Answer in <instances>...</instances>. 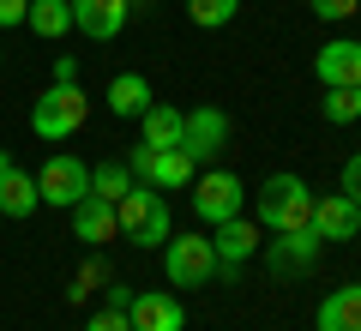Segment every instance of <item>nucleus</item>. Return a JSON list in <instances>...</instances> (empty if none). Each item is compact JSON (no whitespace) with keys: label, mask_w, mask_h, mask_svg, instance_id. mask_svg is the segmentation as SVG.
Returning <instances> with one entry per match:
<instances>
[{"label":"nucleus","mask_w":361,"mask_h":331,"mask_svg":"<svg viewBox=\"0 0 361 331\" xmlns=\"http://www.w3.org/2000/svg\"><path fill=\"white\" fill-rule=\"evenodd\" d=\"M253 223L265 235H289L313 223V187L301 175H271L265 187L253 193Z\"/></svg>","instance_id":"obj_1"},{"label":"nucleus","mask_w":361,"mask_h":331,"mask_svg":"<svg viewBox=\"0 0 361 331\" xmlns=\"http://www.w3.org/2000/svg\"><path fill=\"white\" fill-rule=\"evenodd\" d=\"M85 121H90V97L78 85H49L30 102V133L42 145H66L73 133H85Z\"/></svg>","instance_id":"obj_2"},{"label":"nucleus","mask_w":361,"mask_h":331,"mask_svg":"<svg viewBox=\"0 0 361 331\" xmlns=\"http://www.w3.org/2000/svg\"><path fill=\"white\" fill-rule=\"evenodd\" d=\"M115 223H121V235H127L133 247H163L169 235H175L169 199H163L157 187H145V181H133L127 199H115Z\"/></svg>","instance_id":"obj_3"},{"label":"nucleus","mask_w":361,"mask_h":331,"mask_svg":"<svg viewBox=\"0 0 361 331\" xmlns=\"http://www.w3.org/2000/svg\"><path fill=\"white\" fill-rule=\"evenodd\" d=\"M163 271H169L175 289H205L217 277V247L205 241V229L199 235H169L163 241Z\"/></svg>","instance_id":"obj_4"},{"label":"nucleus","mask_w":361,"mask_h":331,"mask_svg":"<svg viewBox=\"0 0 361 331\" xmlns=\"http://www.w3.org/2000/svg\"><path fill=\"white\" fill-rule=\"evenodd\" d=\"M247 211V187L241 175H229V169H205V175H193V217L205 223V229H217V223H229V217Z\"/></svg>","instance_id":"obj_5"},{"label":"nucleus","mask_w":361,"mask_h":331,"mask_svg":"<svg viewBox=\"0 0 361 331\" xmlns=\"http://www.w3.org/2000/svg\"><path fill=\"white\" fill-rule=\"evenodd\" d=\"M127 169H133V181H145V187H157V193H180V187H193V175H199V163L187 151H151V145H133V157H127Z\"/></svg>","instance_id":"obj_6"},{"label":"nucleus","mask_w":361,"mask_h":331,"mask_svg":"<svg viewBox=\"0 0 361 331\" xmlns=\"http://www.w3.org/2000/svg\"><path fill=\"white\" fill-rule=\"evenodd\" d=\"M259 253H265L271 277H307V271H319L325 241H319V229L307 223V229H289V235H277V241H265Z\"/></svg>","instance_id":"obj_7"},{"label":"nucleus","mask_w":361,"mask_h":331,"mask_svg":"<svg viewBox=\"0 0 361 331\" xmlns=\"http://www.w3.org/2000/svg\"><path fill=\"white\" fill-rule=\"evenodd\" d=\"M37 193H42V205H54V211H73V205L90 193V163H78V157H49L42 175H37Z\"/></svg>","instance_id":"obj_8"},{"label":"nucleus","mask_w":361,"mask_h":331,"mask_svg":"<svg viewBox=\"0 0 361 331\" xmlns=\"http://www.w3.org/2000/svg\"><path fill=\"white\" fill-rule=\"evenodd\" d=\"M211 247H217V277H235V271H241L265 241H259V223L241 211V217H229V223L211 229Z\"/></svg>","instance_id":"obj_9"},{"label":"nucleus","mask_w":361,"mask_h":331,"mask_svg":"<svg viewBox=\"0 0 361 331\" xmlns=\"http://www.w3.org/2000/svg\"><path fill=\"white\" fill-rule=\"evenodd\" d=\"M313 78H319L325 90L361 85V42H355V37H331L319 54H313Z\"/></svg>","instance_id":"obj_10"},{"label":"nucleus","mask_w":361,"mask_h":331,"mask_svg":"<svg viewBox=\"0 0 361 331\" xmlns=\"http://www.w3.org/2000/svg\"><path fill=\"white\" fill-rule=\"evenodd\" d=\"M229 145V115L223 109H187V133H180V151L193 157V163H211V157Z\"/></svg>","instance_id":"obj_11"},{"label":"nucleus","mask_w":361,"mask_h":331,"mask_svg":"<svg viewBox=\"0 0 361 331\" xmlns=\"http://www.w3.org/2000/svg\"><path fill=\"white\" fill-rule=\"evenodd\" d=\"M133 18V0H73V30H85L90 42H115Z\"/></svg>","instance_id":"obj_12"},{"label":"nucleus","mask_w":361,"mask_h":331,"mask_svg":"<svg viewBox=\"0 0 361 331\" xmlns=\"http://www.w3.org/2000/svg\"><path fill=\"white\" fill-rule=\"evenodd\" d=\"M313 229H319V241H355L361 235V205L343 199V193H313Z\"/></svg>","instance_id":"obj_13"},{"label":"nucleus","mask_w":361,"mask_h":331,"mask_svg":"<svg viewBox=\"0 0 361 331\" xmlns=\"http://www.w3.org/2000/svg\"><path fill=\"white\" fill-rule=\"evenodd\" d=\"M127 319H133V331H187V307L163 289H133Z\"/></svg>","instance_id":"obj_14"},{"label":"nucleus","mask_w":361,"mask_h":331,"mask_svg":"<svg viewBox=\"0 0 361 331\" xmlns=\"http://www.w3.org/2000/svg\"><path fill=\"white\" fill-rule=\"evenodd\" d=\"M66 217H73V235H78L85 247H103V241H115V235H121V223H115V205H109L103 193H85V199H78Z\"/></svg>","instance_id":"obj_15"},{"label":"nucleus","mask_w":361,"mask_h":331,"mask_svg":"<svg viewBox=\"0 0 361 331\" xmlns=\"http://www.w3.org/2000/svg\"><path fill=\"white\" fill-rule=\"evenodd\" d=\"M313 331H361V283H343L325 295L313 313Z\"/></svg>","instance_id":"obj_16"},{"label":"nucleus","mask_w":361,"mask_h":331,"mask_svg":"<svg viewBox=\"0 0 361 331\" xmlns=\"http://www.w3.org/2000/svg\"><path fill=\"white\" fill-rule=\"evenodd\" d=\"M42 205V193H37V175H25V169H0V217H13V223H25L30 211Z\"/></svg>","instance_id":"obj_17"},{"label":"nucleus","mask_w":361,"mask_h":331,"mask_svg":"<svg viewBox=\"0 0 361 331\" xmlns=\"http://www.w3.org/2000/svg\"><path fill=\"white\" fill-rule=\"evenodd\" d=\"M139 133H145V145H151V151H175V145H180V133H187V109L151 102V109L139 115Z\"/></svg>","instance_id":"obj_18"},{"label":"nucleus","mask_w":361,"mask_h":331,"mask_svg":"<svg viewBox=\"0 0 361 331\" xmlns=\"http://www.w3.org/2000/svg\"><path fill=\"white\" fill-rule=\"evenodd\" d=\"M151 102H157V97H151V85H145V73H121V78H109V115L139 121Z\"/></svg>","instance_id":"obj_19"},{"label":"nucleus","mask_w":361,"mask_h":331,"mask_svg":"<svg viewBox=\"0 0 361 331\" xmlns=\"http://www.w3.org/2000/svg\"><path fill=\"white\" fill-rule=\"evenodd\" d=\"M25 25L37 30V37L61 42L66 30H73V0H30V13H25Z\"/></svg>","instance_id":"obj_20"},{"label":"nucleus","mask_w":361,"mask_h":331,"mask_svg":"<svg viewBox=\"0 0 361 331\" xmlns=\"http://www.w3.org/2000/svg\"><path fill=\"white\" fill-rule=\"evenodd\" d=\"M319 115L331 121V127H355V121H361V85H349V90H325V97H319Z\"/></svg>","instance_id":"obj_21"},{"label":"nucleus","mask_w":361,"mask_h":331,"mask_svg":"<svg viewBox=\"0 0 361 331\" xmlns=\"http://www.w3.org/2000/svg\"><path fill=\"white\" fill-rule=\"evenodd\" d=\"M90 193H103L109 205L127 199V193H133V169L127 163H97V169H90Z\"/></svg>","instance_id":"obj_22"},{"label":"nucleus","mask_w":361,"mask_h":331,"mask_svg":"<svg viewBox=\"0 0 361 331\" xmlns=\"http://www.w3.org/2000/svg\"><path fill=\"white\" fill-rule=\"evenodd\" d=\"M235 13H241V0H187V18L199 30H223Z\"/></svg>","instance_id":"obj_23"},{"label":"nucleus","mask_w":361,"mask_h":331,"mask_svg":"<svg viewBox=\"0 0 361 331\" xmlns=\"http://www.w3.org/2000/svg\"><path fill=\"white\" fill-rule=\"evenodd\" d=\"M355 13H361V0H313V18H325V25H349Z\"/></svg>","instance_id":"obj_24"},{"label":"nucleus","mask_w":361,"mask_h":331,"mask_svg":"<svg viewBox=\"0 0 361 331\" xmlns=\"http://www.w3.org/2000/svg\"><path fill=\"white\" fill-rule=\"evenodd\" d=\"M85 331H133V319H127V307L109 301L103 313H90V325H85Z\"/></svg>","instance_id":"obj_25"},{"label":"nucleus","mask_w":361,"mask_h":331,"mask_svg":"<svg viewBox=\"0 0 361 331\" xmlns=\"http://www.w3.org/2000/svg\"><path fill=\"white\" fill-rule=\"evenodd\" d=\"M337 193L361 205V151H355V157H349V163H343V175H337Z\"/></svg>","instance_id":"obj_26"},{"label":"nucleus","mask_w":361,"mask_h":331,"mask_svg":"<svg viewBox=\"0 0 361 331\" xmlns=\"http://www.w3.org/2000/svg\"><path fill=\"white\" fill-rule=\"evenodd\" d=\"M25 13H30V0H0V30L25 25Z\"/></svg>","instance_id":"obj_27"},{"label":"nucleus","mask_w":361,"mask_h":331,"mask_svg":"<svg viewBox=\"0 0 361 331\" xmlns=\"http://www.w3.org/2000/svg\"><path fill=\"white\" fill-rule=\"evenodd\" d=\"M54 85H78V61H73V54L54 61Z\"/></svg>","instance_id":"obj_28"},{"label":"nucleus","mask_w":361,"mask_h":331,"mask_svg":"<svg viewBox=\"0 0 361 331\" xmlns=\"http://www.w3.org/2000/svg\"><path fill=\"white\" fill-rule=\"evenodd\" d=\"M0 61H6V49H0Z\"/></svg>","instance_id":"obj_29"},{"label":"nucleus","mask_w":361,"mask_h":331,"mask_svg":"<svg viewBox=\"0 0 361 331\" xmlns=\"http://www.w3.org/2000/svg\"><path fill=\"white\" fill-rule=\"evenodd\" d=\"M355 241H361V235H355Z\"/></svg>","instance_id":"obj_30"}]
</instances>
